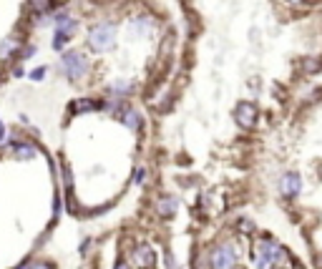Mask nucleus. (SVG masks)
I'll return each instance as SVG.
<instances>
[{
  "label": "nucleus",
  "instance_id": "nucleus-10",
  "mask_svg": "<svg viewBox=\"0 0 322 269\" xmlns=\"http://www.w3.org/2000/svg\"><path fill=\"white\" fill-rule=\"evenodd\" d=\"M123 123H126L128 128H139V123H141V116H139L136 111H123Z\"/></svg>",
  "mask_w": 322,
  "mask_h": 269
},
{
  "label": "nucleus",
  "instance_id": "nucleus-16",
  "mask_svg": "<svg viewBox=\"0 0 322 269\" xmlns=\"http://www.w3.org/2000/svg\"><path fill=\"white\" fill-rule=\"evenodd\" d=\"M144 179H146V171H144V169H139V171H136V184H141Z\"/></svg>",
  "mask_w": 322,
  "mask_h": 269
},
{
  "label": "nucleus",
  "instance_id": "nucleus-13",
  "mask_svg": "<svg viewBox=\"0 0 322 269\" xmlns=\"http://www.w3.org/2000/svg\"><path fill=\"white\" fill-rule=\"evenodd\" d=\"M113 91H116V93H126V91H128V86H126L123 81H116V86H113Z\"/></svg>",
  "mask_w": 322,
  "mask_h": 269
},
{
  "label": "nucleus",
  "instance_id": "nucleus-20",
  "mask_svg": "<svg viewBox=\"0 0 322 269\" xmlns=\"http://www.w3.org/2000/svg\"><path fill=\"white\" fill-rule=\"evenodd\" d=\"M287 3H292V5H302L305 0H287Z\"/></svg>",
  "mask_w": 322,
  "mask_h": 269
},
{
  "label": "nucleus",
  "instance_id": "nucleus-4",
  "mask_svg": "<svg viewBox=\"0 0 322 269\" xmlns=\"http://www.w3.org/2000/svg\"><path fill=\"white\" fill-rule=\"evenodd\" d=\"M237 264V254L229 244H219L212 252V269H232Z\"/></svg>",
  "mask_w": 322,
  "mask_h": 269
},
{
  "label": "nucleus",
  "instance_id": "nucleus-17",
  "mask_svg": "<svg viewBox=\"0 0 322 269\" xmlns=\"http://www.w3.org/2000/svg\"><path fill=\"white\" fill-rule=\"evenodd\" d=\"M239 229H244V232H249V229H252V224H249V222H242V224H239Z\"/></svg>",
  "mask_w": 322,
  "mask_h": 269
},
{
  "label": "nucleus",
  "instance_id": "nucleus-7",
  "mask_svg": "<svg viewBox=\"0 0 322 269\" xmlns=\"http://www.w3.org/2000/svg\"><path fill=\"white\" fill-rule=\"evenodd\" d=\"M134 262H136L139 267H151V264H154V252H151V247L141 244V247L134 252Z\"/></svg>",
  "mask_w": 322,
  "mask_h": 269
},
{
  "label": "nucleus",
  "instance_id": "nucleus-19",
  "mask_svg": "<svg viewBox=\"0 0 322 269\" xmlns=\"http://www.w3.org/2000/svg\"><path fill=\"white\" fill-rule=\"evenodd\" d=\"M3 139H5V126L0 123V141H3Z\"/></svg>",
  "mask_w": 322,
  "mask_h": 269
},
{
  "label": "nucleus",
  "instance_id": "nucleus-12",
  "mask_svg": "<svg viewBox=\"0 0 322 269\" xmlns=\"http://www.w3.org/2000/svg\"><path fill=\"white\" fill-rule=\"evenodd\" d=\"M43 76H45V68H35V71L30 73V78H33V81H40Z\"/></svg>",
  "mask_w": 322,
  "mask_h": 269
},
{
  "label": "nucleus",
  "instance_id": "nucleus-15",
  "mask_svg": "<svg viewBox=\"0 0 322 269\" xmlns=\"http://www.w3.org/2000/svg\"><path fill=\"white\" fill-rule=\"evenodd\" d=\"M30 8L40 10V8H48V0H30Z\"/></svg>",
  "mask_w": 322,
  "mask_h": 269
},
{
  "label": "nucleus",
  "instance_id": "nucleus-2",
  "mask_svg": "<svg viewBox=\"0 0 322 269\" xmlns=\"http://www.w3.org/2000/svg\"><path fill=\"white\" fill-rule=\"evenodd\" d=\"M88 43H91L93 50H111L113 43H116V28H113L111 23L96 25V28L91 30V35H88Z\"/></svg>",
  "mask_w": 322,
  "mask_h": 269
},
{
  "label": "nucleus",
  "instance_id": "nucleus-9",
  "mask_svg": "<svg viewBox=\"0 0 322 269\" xmlns=\"http://www.w3.org/2000/svg\"><path fill=\"white\" fill-rule=\"evenodd\" d=\"M15 154H18V159L28 161V159H33V156H35V149H33L30 144H15Z\"/></svg>",
  "mask_w": 322,
  "mask_h": 269
},
{
  "label": "nucleus",
  "instance_id": "nucleus-11",
  "mask_svg": "<svg viewBox=\"0 0 322 269\" xmlns=\"http://www.w3.org/2000/svg\"><path fill=\"white\" fill-rule=\"evenodd\" d=\"M93 108H96V103H93V101H88V98L76 101V113H86V111H93Z\"/></svg>",
  "mask_w": 322,
  "mask_h": 269
},
{
  "label": "nucleus",
  "instance_id": "nucleus-21",
  "mask_svg": "<svg viewBox=\"0 0 322 269\" xmlns=\"http://www.w3.org/2000/svg\"><path fill=\"white\" fill-rule=\"evenodd\" d=\"M116 269H128V264H118V267Z\"/></svg>",
  "mask_w": 322,
  "mask_h": 269
},
{
  "label": "nucleus",
  "instance_id": "nucleus-8",
  "mask_svg": "<svg viewBox=\"0 0 322 269\" xmlns=\"http://www.w3.org/2000/svg\"><path fill=\"white\" fill-rule=\"evenodd\" d=\"M174 212H176V199L164 196V199L159 201V214H161V217H171Z\"/></svg>",
  "mask_w": 322,
  "mask_h": 269
},
{
  "label": "nucleus",
  "instance_id": "nucleus-3",
  "mask_svg": "<svg viewBox=\"0 0 322 269\" xmlns=\"http://www.w3.org/2000/svg\"><path fill=\"white\" fill-rule=\"evenodd\" d=\"M60 63H63V71H66V76H68L71 81H78V78L86 73V58H83L78 50H68V53H63Z\"/></svg>",
  "mask_w": 322,
  "mask_h": 269
},
{
  "label": "nucleus",
  "instance_id": "nucleus-18",
  "mask_svg": "<svg viewBox=\"0 0 322 269\" xmlns=\"http://www.w3.org/2000/svg\"><path fill=\"white\" fill-rule=\"evenodd\" d=\"M30 269H50L48 264H30Z\"/></svg>",
  "mask_w": 322,
  "mask_h": 269
},
{
  "label": "nucleus",
  "instance_id": "nucleus-6",
  "mask_svg": "<svg viewBox=\"0 0 322 269\" xmlns=\"http://www.w3.org/2000/svg\"><path fill=\"white\" fill-rule=\"evenodd\" d=\"M300 189H302V179H300V174L297 171H290V174H285L282 176V181H280V191L285 194V196H297L300 194Z\"/></svg>",
  "mask_w": 322,
  "mask_h": 269
},
{
  "label": "nucleus",
  "instance_id": "nucleus-5",
  "mask_svg": "<svg viewBox=\"0 0 322 269\" xmlns=\"http://www.w3.org/2000/svg\"><path fill=\"white\" fill-rule=\"evenodd\" d=\"M234 116H237V123H242L244 128H249V126H254V123H257V106H254V103H249V101H244V103H239V106H237Z\"/></svg>",
  "mask_w": 322,
  "mask_h": 269
},
{
  "label": "nucleus",
  "instance_id": "nucleus-14",
  "mask_svg": "<svg viewBox=\"0 0 322 269\" xmlns=\"http://www.w3.org/2000/svg\"><path fill=\"white\" fill-rule=\"evenodd\" d=\"M13 48H15V43H13V40H8V43H5V45L0 48V55H8V53H10Z\"/></svg>",
  "mask_w": 322,
  "mask_h": 269
},
{
  "label": "nucleus",
  "instance_id": "nucleus-1",
  "mask_svg": "<svg viewBox=\"0 0 322 269\" xmlns=\"http://www.w3.org/2000/svg\"><path fill=\"white\" fill-rule=\"evenodd\" d=\"M285 252L280 244L275 242H260L257 249H254V269H270L275 267L277 262H282Z\"/></svg>",
  "mask_w": 322,
  "mask_h": 269
}]
</instances>
